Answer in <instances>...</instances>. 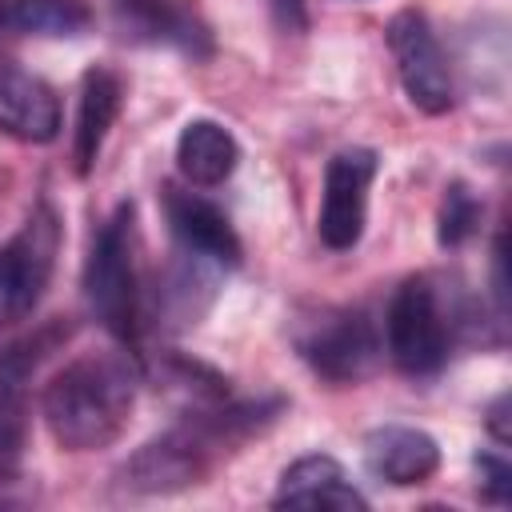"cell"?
Segmentation results:
<instances>
[{"label": "cell", "instance_id": "6da1fadb", "mask_svg": "<svg viewBox=\"0 0 512 512\" xmlns=\"http://www.w3.org/2000/svg\"><path fill=\"white\" fill-rule=\"evenodd\" d=\"M284 412L280 396H260V400H212L200 408H184V416L140 444L120 468H116V488L124 496H172L204 484L212 468L232 456L240 444L260 436L276 416Z\"/></svg>", "mask_w": 512, "mask_h": 512}, {"label": "cell", "instance_id": "7a4b0ae2", "mask_svg": "<svg viewBox=\"0 0 512 512\" xmlns=\"http://www.w3.org/2000/svg\"><path fill=\"white\" fill-rule=\"evenodd\" d=\"M136 408V364L120 352L68 360L40 392V416L64 452H96L124 436Z\"/></svg>", "mask_w": 512, "mask_h": 512}, {"label": "cell", "instance_id": "3957f363", "mask_svg": "<svg viewBox=\"0 0 512 512\" xmlns=\"http://www.w3.org/2000/svg\"><path fill=\"white\" fill-rule=\"evenodd\" d=\"M84 300L88 312L128 348L140 340L144 324V292L136 264V208L132 200L116 204V212L96 228L88 260H84Z\"/></svg>", "mask_w": 512, "mask_h": 512}, {"label": "cell", "instance_id": "277c9868", "mask_svg": "<svg viewBox=\"0 0 512 512\" xmlns=\"http://www.w3.org/2000/svg\"><path fill=\"white\" fill-rule=\"evenodd\" d=\"M472 324V308H452L432 276H408L388 300L384 344L404 376H436L448 360L456 328Z\"/></svg>", "mask_w": 512, "mask_h": 512}, {"label": "cell", "instance_id": "5b68a950", "mask_svg": "<svg viewBox=\"0 0 512 512\" xmlns=\"http://www.w3.org/2000/svg\"><path fill=\"white\" fill-rule=\"evenodd\" d=\"M292 344L300 360L328 384H360L380 364V332L364 308L328 304L296 324Z\"/></svg>", "mask_w": 512, "mask_h": 512}, {"label": "cell", "instance_id": "8992f818", "mask_svg": "<svg viewBox=\"0 0 512 512\" xmlns=\"http://www.w3.org/2000/svg\"><path fill=\"white\" fill-rule=\"evenodd\" d=\"M56 252H60V216L48 204V196H40L24 216V224L0 244V328L24 324L40 308L52 284Z\"/></svg>", "mask_w": 512, "mask_h": 512}, {"label": "cell", "instance_id": "52a82bcc", "mask_svg": "<svg viewBox=\"0 0 512 512\" xmlns=\"http://www.w3.org/2000/svg\"><path fill=\"white\" fill-rule=\"evenodd\" d=\"M400 88L408 96L412 108H420L424 116H444L456 104V84H452V68L448 56L428 24V16L420 8H400L388 28H384Z\"/></svg>", "mask_w": 512, "mask_h": 512}, {"label": "cell", "instance_id": "ba28073f", "mask_svg": "<svg viewBox=\"0 0 512 512\" xmlns=\"http://www.w3.org/2000/svg\"><path fill=\"white\" fill-rule=\"evenodd\" d=\"M60 336H68V328L60 332V324H52L40 336L0 348V504H16L8 488L20 480V456H24V436H28V404H24L28 380Z\"/></svg>", "mask_w": 512, "mask_h": 512}, {"label": "cell", "instance_id": "9c48e42d", "mask_svg": "<svg viewBox=\"0 0 512 512\" xmlns=\"http://www.w3.org/2000/svg\"><path fill=\"white\" fill-rule=\"evenodd\" d=\"M112 28L128 44L172 48L188 60H208L216 52L212 24L192 0H108Z\"/></svg>", "mask_w": 512, "mask_h": 512}, {"label": "cell", "instance_id": "30bf717a", "mask_svg": "<svg viewBox=\"0 0 512 512\" xmlns=\"http://www.w3.org/2000/svg\"><path fill=\"white\" fill-rule=\"evenodd\" d=\"M380 156L372 148H340L324 168V200L316 216V232L332 252H348L364 236L368 220V188L376 180Z\"/></svg>", "mask_w": 512, "mask_h": 512}, {"label": "cell", "instance_id": "8fae6325", "mask_svg": "<svg viewBox=\"0 0 512 512\" xmlns=\"http://www.w3.org/2000/svg\"><path fill=\"white\" fill-rule=\"evenodd\" d=\"M160 204H164V220H168V232L180 252H192L224 272L240 264L244 248H240V236H236L232 220L224 216V208H216L208 196L192 192V184L188 188L164 184Z\"/></svg>", "mask_w": 512, "mask_h": 512}, {"label": "cell", "instance_id": "7c38bea8", "mask_svg": "<svg viewBox=\"0 0 512 512\" xmlns=\"http://www.w3.org/2000/svg\"><path fill=\"white\" fill-rule=\"evenodd\" d=\"M220 276H224V268H216V264H208V260L176 248L172 264L160 272V284L152 292L156 324H164L168 332L196 328L200 316L212 308V300L220 292Z\"/></svg>", "mask_w": 512, "mask_h": 512}, {"label": "cell", "instance_id": "4fadbf2b", "mask_svg": "<svg viewBox=\"0 0 512 512\" xmlns=\"http://www.w3.org/2000/svg\"><path fill=\"white\" fill-rule=\"evenodd\" d=\"M0 132L24 144H48L60 132L56 88L44 76L4 60H0Z\"/></svg>", "mask_w": 512, "mask_h": 512}, {"label": "cell", "instance_id": "5bb4252c", "mask_svg": "<svg viewBox=\"0 0 512 512\" xmlns=\"http://www.w3.org/2000/svg\"><path fill=\"white\" fill-rule=\"evenodd\" d=\"M364 468L392 488H412L436 476L440 444L412 424H380L364 436Z\"/></svg>", "mask_w": 512, "mask_h": 512}, {"label": "cell", "instance_id": "9a60e30c", "mask_svg": "<svg viewBox=\"0 0 512 512\" xmlns=\"http://www.w3.org/2000/svg\"><path fill=\"white\" fill-rule=\"evenodd\" d=\"M272 504L276 508H356V512H364L368 496L348 480L340 460H332L324 452H308L280 472Z\"/></svg>", "mask_w": 512, "mask_h": 512}, {"label": "cell", "instance_id": "2e32d148", "mask_svg": "<svg viewBox=\"0 0 512 512\" xmlns=\"http://www.w3.org/2000/svg\"><path fill=\"white\" fill-rule=\"evenodd\" d=\"M124 108V80L104 68L92 64L80 76V100H76V128H72V168L76 176H88L100 160V148L116 124Z\"/></svg>", "mask_w": 512, "mask_h": 512}, {"label": "cell", "instance_id": "e0dca14e", "mask_svg": "<svg viewBox=\"0 0 512 512\" xmlns=\"http://www.w3.org/2000/svg\"><path fill=\"white\" fill-rule=\"evenodd\" d=\"M240 164V144L236 136L208 116H196L180 128L176 136V168L184 176V184L192 188H216L224 184Z\"/></svg>", "mask_w": 512, "mask_h": 512}, {"label": "cell", "instance_id": "ac0fdd59", "mask_svg": "<svg viewBox=\"0 0 512 512\" xmlns=\"http://www.w3.org/2000/svg\"><path fill=\"white\" fill-rule=\"evenodd\" d=\"M92 20V0H0V32L8 36L76 40Z\"/></svg>", "mask_w": 512, "mask_h": 512}, {"label": "cell", "instance_id": "d6986e66", "mask_svg": "<svg viewBox=\"0 0 512 512\" xmlns=\"http://www.w3.org/2000/svg\"><path fill=\"white\" fill-rule=\"evenodd\" d=\"M480 216H484L480 196L464 180H452L444 188L440 216H436V240H440V248H460L464 240H472L476 228H480Z\"/></svg>", "mask_w": 512, "mask_h": 512}, {"label": "cell", "instance_id": "ffe728a7", "mask_svg": "<svg viewBox=\"0 0 512 512\" xmlns=\"http://www.w3.org/2000/svg\"><path fill=\"white\" fill-rule=\"evenodd\" d=\"M476 472H480V496L504 508L512 500V464L500 452H476Z\"/></svg>", "mask_w": 512, "mask_h": 512}, {"label": "cell", "instance_id": "44dd1931", "mask_svg": "<svg viewBox=\"0 0 512 512\" xmlns=\"http://www.w3.org/2000/svg\"><path fill=\"white\" fill-rule=\"evenodd\" d=\"M268 12L280 32H304L308 28V0H268Z\"/></svg>", "mask_w": 512, "mask_h": 512}, {"label": "cell", "instance_id": "7402d4cb", "mask_svg": "<svg viewBox=\"0 0 512 512\" xmlns=\"http://www.w3.org/2000/svg\"><path fill=\"white\" fill-rule=\"evenodd\" d=\"M508 396H496L492 400V408H488V428H492V436L500 440V444H508Z\"/></svg>", "mask_w": 512, "mask_h": 512}]
</instances>
